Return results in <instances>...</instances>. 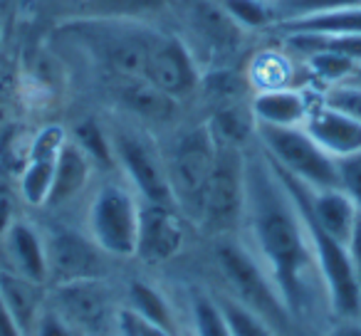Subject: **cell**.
I'll use <instances>...</instances> for the list:
<instances>
[{
  "label": "cell",
  "instance_id": "1",
  "mask_svg": "<svg viewBox=\"0 0 361 336\" xmlns=\"http://www.w3.org/2000/svg\"><path fill=\"white\" fill-rule=\"evenodd\" d=\"M255 255L272 277L290 314L302 309L310 272L317 270L307 223L265 154L247 158V206Z\"/></svg>",
  "mask_w": 361,
  "mask_h": 336
},
{
  "label": "cell",
  "instance_id": "2",
  "mask_svg": "<svg viewBox=\"0 0 361 336\" xmlns=\"http://www.w3.org/2000/svg\"><path fill=\"white\" fill-rule=\"evenodd\" d=\"M216 262L231 287L233 299L262 316L270 326L285 329L290 324V309L282 301L275 282L255 252L235 242L233 237H221L216 245Z\"/></svg>",
  "mask_w": 361,
  "mask_h": 336
},
{
  "label": "cell",
  "instance_id": "3",
  "mask_svg": "<svg viewBox=\"0 0 361 336\" xmlns=\"http://www.w3.org/2000/svg\"><path fill=\"white\" fill-rule=\"evenodd\" d=\"M255 141L262 154L272 163L297 178L312 191L339 188V171L336 158H331L314 139L305 131V126H270L257 124Z\"/></svg>",
  "mask_w": 361,
  "mask_h": 336
},
{
  "label": "cell",
  "instance_id": "4",
  "mask_svg": "<svg viewBox=\"0 0 361 336\" xmlns=\"http://www.w3.org/2000/svg\"><path fill=\"white\" fill-rule=\"evenodd\" d=\"M164 161L176 208L183 216L198 220L208 178L213 171V161H216V139H213L208 124L193 126V129L178 134Z\"/></svg>",
  "mask_w": 361,
  "mask_h": 336
},
{
  "label": "cell",
  "instance_id": "5",
  "mask_svg": "<svg viewBox=\"0 0 361 336\" xmlns=\"http://www.w3.org/2000/svg\"><path fill=\"white\" fill-rule=\"evenodd\" d=\"M247 158L243 149L216 144V161L203 196L201 223L213 235H231L245 218Z\"/></svg>",
  "mask_w": 361,
  "mask_h": 336
},
{
  "label": "cell",
  "instance_id": "6",
  "mask_svg": "<svg viewBox=\"0 0 361 336\" xmlns=\"http://www.w3.org/2000/svg\"><path fill=\"white\" fill-rule=\"evenodd\" d=\"M141 198L134 188L109 181L94 191L87 211L90 237L109 257H134L139 237Z\"/></svg>",
  "mask_w": 361,
  "mask_h": 336
},
{
  "label": "cell",
  "instance_id": "7",
  "mask_svg": "<svg viewBox=\"0 0 361 336\" xmlns=\"http://www.w3.org/2000/svg\"><path fill=\"white\" fill-rule=\"evenodd\" d=\"M109 139L116 166L126 173V181L136 196L144 203L176 208L169 173H166V161L156 151V146L144 134H139L136 129H126V126H116L114 131H109Z\"/></svg>",
  "mask_w": 361,
  "mask_h": 336
},
{
  "label": "cell",
  "instance_id": "8",
  "mask_svg": "<svg viewBox=\"0 0 361 336\" xmlns=\"http://www.w3.org/2000/svg\"><path fill=\"white\" fill-rule=\"evenodd\" d=\"M144 80L178 101L196 94L201 87V72L186 40L156 27H146Z\"/></svg>",
  "mask_w": 361,
  "mask_h": 336
},
{
  "label": "cell",
  "instance_id": "9",
  "mask_svg": "<svg viewBox=\"0 0 361 336\" xmlns=\"http://www.w3.org/2000/svg\"><path fill=\"white\" fill-rule=\"evenodd\" d=\"M47 282L52 287L77 280H104L109 255L92 240L75 230H55L45 237Z\"/></svg>",
  "mask_w": 361,
  "mask_h": 336
},
{
  "label": "cell",
  "instance_id": "10",
  "mask_svg": "<svg viewBox=\"0 0 361 336\" xmlns=\"http://www.w3.org/2000/svg\"><path fill=\"white\" fill-rule=\"evenodd\" d=\"M176 11L188 37L196 40V45H191L193 55L203 50L211 57H231L240 47L243 27L228 15L221 0H176Z\"/></svg>",
  "mask_w": 361,
  "mask_h": 336
},
{
  "label": "cell",
  "instance_id": "11",
  "mask_svg": "<svg viewBox=\"0 0 361 336\" xmlns=\"http://www.w3.org/2000/svg\"><path fill=\"white\" fill-rule=\"evenodd\" d=\"M183 237H186V232H183L178 208L141 201L139 237H136L134 257H139L146 265H164L180 252Z\"/></svg>",
  "mask_w": 361,
  "mask_h": 336
},
{
  "label": "cell",
  "instance_id": "12",
  "mask_svg": "<svg viewBox=\"0 0 361 336\" xmlns=\"http://www.w3.org/2000/svg\"><path fill=\"white\" fill-rule=\"evenodd\" d=\"M55 311L70 326L97 331L106 324L111 311V294L104 280H77L52 287Z\"/></svg>",
  "mask_w": 361,
  "mask_h": 336
},
{
  "label": "cell",
  "instance_id": "13",
  "mask_svg": "<svg viewBox=\"0 0 361 336\" xmlns=\"http://www.w3.org/2000/svg\"><path fill=\"white\" fill-rule=\"evenodd\" d=\"M65 141V129L55 124L45 126L32 139L30 154H27V166L20 176V196L30 208H45L52 188V178H55L57 156H60V149Z\"/></svg>",
  "mask_w": 361,
  "mask_h": 336
},
{
  "label": "cell",
  "instance_id": "14",
  "mask_svg": "<svg viewBox=\"0 0 361 336\" xmlns=\"http://www.w3.org/2000/svg\"><path fill=\"white\" fill-rule=\"evenodd\" d=\"M111 92H114L116 101L121 109L129 111L134 119L144 121V124L166 126L173 124L178 116V99L169 97L161 92L156 85H151L144 77H119L111 80Z\"/></svg>",
  "mask_w": 361,
  "mask_h": 336
},
{
  "label": "cell",
  "instance_id": "15",
  "mask_svg": "<svg viewBox=\"0 0 361 336\" xmlns=\"http://www.w3.org/2000/svg\"><path fill=\"white\" fill-rule=\"evenodd\" d=\"M302 126L331 158H344L361 151V121L346 116L344 111L331 109L324 101H319V106H312Z\"/></svg>",
  "mask_w": 361,
  "mask_h": 336
},
{
  "label": "cell",
  "instance_id": "16",
  "mask_svg": "<svg viewBox=\"0 0 361 336\" xmlns=\"http://www.w3.org/2000/svg\"><path fill=\"white\" fill-rule=\"evenodd\" d=\"M92 168H94V163L90 161V156L67 136V141L60 149V156H57L55 178H52V188L45 208L70 206L75 198H80L82 191H87Z\"/></svg>",
  "mask_w": 361,
  "mask_h": 336
},
{
  "label": "cell",
  "instance_id": "17",
  "mask_svg": "<svg viewBox=\"0 0 361 336\" xmlns=\"http://www.w3.org/2000/svg\"><path fill=\"white\" fill-rule=\"evenodd\" d=\"M6 252L11 257V270L37 285H47V257H45V237L25 220H16L3 235Z\"/></svg>",
  "mask_w": 361,
  "mask_h": 336
},
{
  "label": "cell",
  "instance_id": "18",
  "mask_svg": "<svg viewBox=\"0 0 361 336\" xmlns=\"http://www.w3.org/2000/svg\"><path fill=\"white\" fill-rule=\"evenodd\" d=\"M250 109L257 124L270 126H302L312 104L305 92L280 87V89H260L250 97Z\"/></svg>",
  "mask_w": 361,
  "mask_h": 336
},
{
  "label": "cell",
  "instance_id": "19",
  "mask_svg": "<svg viewBox=\"0 0 361 336\" xmlns=\"http://www.w3.org/2000/svg\"><path fill=\"white\" fill-rule=\"evenodd\" d=\"M42 285L18 275L16 270H0V297L16 316L23 334L35 331V324L42 314Z\"/></svg>",
  "mask_w": 361,
  "mask_h": 336
},
{
  "label": "cell",
  "instance_id": "20",
  "mask_svg": "<svg viewBox=\"0 0 361 336\" xmlns=\"http://www.w3.org/2000/svg\"><path fill=\"white\" fill-rule=\"evenodd\" d=\"M206 124L216 144L233 146V149L245 151L247 144L257 136V119L250 109V99L216 106Z\"/></svg>",
  "mask_w": 361,
  "mask_h": 336
},
{
  "label": "cell",
  "instance_id": "21",
  "mask_svg": "<svg viewBox=\"0 0 361 336\" xmlns=\"http://www.w3.org/2000/svg\"><path fill=\"white\" fill-rule=\"evenodd\" d=\"M280 32H319V35H359L361 32V6L336 8L317 15L297 18L280 23Z\"/></svg>",
  "mask_w": 361,
  "mask_h": 336
},
{
  "label": "cell",
  "instance_id": "22",
  "mask_svg": "<svg viewBox=\"0 0 361 336\" xmlns=\"http://www.w3.org/2000/svg\"><path fill=\"white\" fill-rule=\"evenodd\" d=\"M129 309H134L139 316L151 321L154 326L164 329L166 334L176 336V316L171 304L164 299V294L154 290L146 282H131L129 285Z\"/></svg>",
  "mask_w": 361,
  "mask_h": 336
},
{
  "label": "cell",
  "instance_id": "23",
  "mask_svg": "<svg viewBox=\"0 0 361 336\" xmlns=\"http://www.w3.org/2000/svg\"><path fill=\"white\" fill-rule=\"evenodd\" d=\"M70 139L90 156V161L94 166L106 168V171H111L116 166V156H114V149H111L109 131L102 129L97 121L87 119V121H82V124H77Z\"/></svg>",
  "mask_w": 361,
  "mask_h": 336
},
{
  "label": "cell",
  "instance_id": "24",
  "mask_svg": "<svg viewBox=\"0 0 361 336\" xmlns=\"http://www.w3.org/2000/svg\"><path fill=\"white\" fill-rule=\"evenodd\" d=\"M164 6V0H80L82 18H124V20H134V18L144 15V13L156 11Z\"/></svg>",
  "mask_w": 361,
  "mask_h": 336
},
{
  "label": "cell",
  "instance_id": "25",
  "mask_svg": "<svg viewBox=\"0 0 361 336\" xmlns=\"http://www.w3.org/2000/svg\"><path fill=\"white\" fill-rule=\"evenodd\" d=\"M216 301L221 306L223 316H226L231 336H272V326L238 299L223 294Z\"/></svg>",
  "mask_w": 361,
  "mask_h": 336
},
{
  "label": "cell",
  "instance_id": "26",
  "mask_svg": "<svg viewBox=\"0 0 361 336\" xmlns=\"http://www.w3.org/2000/svg\"><path fill=\"white\" fill-rule=\"evenodd\" d=\"M305 67L317 77L319 82H324L326 87L341 85L351 77V72L356 70V62H351L349 57L339 55L331 50H317L312 55L305 57Z\"/></svg>",
  "mask_w": 361,
  "mask_h": 336
},
{
  "label": "cell",
  "instance_id": "27",
  "mask_svg": "<svg viewBox=\"0 0 361 336\" xmlns=\"http://www.w3.org/2000/svg\"><path fill=\"white\" fill-rule=\"evenodd\" d=\"M267 6H270L272 18H275V25H280V23L336 11V8L361 6V0H267Z\"/></svg>",
  "mask_w": 361,
  "mask_h": 336
},
{
  "label": "cell",
  "instance_id": "28",
  "mask_svg": "<svg viewBox=\"0 0 361 336\" xmlns=\"http://www.w3.org/2000/svg\"><path fill=\"white\" fill-rule=\"evenodd\" d=\"M290 77V65H287L285 55H277V52H262L257 55V60L250 67V85L260 87V89H280L287 87ZM257 89V92H260Z\"/></svg>",
  "mask_w": 361,
  "mask_h": 336
},
{
  "label": "cell",
  "instance_id": "29",
  "mask_svg": "<svg viewBox=\"0 0 361 336\" xmlns=\"http://www.w3.org/2000/svg\"><path fill=\"white\" fill-rule=\"evenodd\" d=\"M221 6L243 30H265L275 25L267 0H221Z\"/></svg>",
  "mask_w": 361,
  "mask_h": 336
},
{
  "label": "cell",
  "instance_id": "30",
  "mask_svg": "<svg viewBox=\"0 0 361 336\" xmlns=\"http://www.w3.org/2000/svg\"><path fill=\"white\" fill-rule=\"evenodd\" d=\"M193 329H196V336H231L221 306L216 299H208V297L193 299Z\"/></svg>",
  "mask_w": 361,
  "mask_h": 336
},
{
  "label": "cell",
  "instance_id": "31",
  "mask_svg": "<svg viewBox=\"0 0 361 336\" xmlns=\"http://www.w3.org/2000/svg\"><path fill=\"white\" fill-rule=\"evenodd\" d=\"M326 106L336 111H344L346 116L361 121V85H351V82H341V85H334L324 92L322 97Z\"/></svg>",
  "mask_w": 361,
  "mask_h": 336
},
{
  "label": "cell",
  "instance_id": "32",
  "mask_svg": "<svg viewBox=\"0 0 361 336\" xmlns=\"http://www.w3.org/2000/svg\"><path fill=\"white\" fill-rule=\"evenodd\" d=\"M336 171H339V188L361 211V151L336 158Z\"/></svg>",
  "mask_w": 361,
  "mask_h": 336
},
{
  "label": "cell",
  "instance_id": "33",
  "mask_svg": "<svg viewBox=\"0 0 361 336\" xmlns=\"http://www.w3.org/2000/svg\"><path fill=\"white\" fill-rule=\"evenodd\" d=\"M35 336H75L65 319L55 309H42L35 324Z\"/></svg>",
  "mask_w": 361,
  "mask_h": 336
},
{
  "label": "cell",
  "instance_id": "34",
  "mask_svg": "<svg viewBox=\"0 0 361 336\" xmlns=\"http://www.w3.org/2000/svg\"><path fill=\"white\" fill-rule=\"evenodd\" d=\"M346 250H349V257H351V265H354V272H356V280H359V287H361V211L354 220V228H351V235L346 240Z\"/></svg>",
  "mask_w": 361,
  "mask_h": 336
},
{
  "label": "cell",
  "instance_id": "35",
  "mask_svg": "<svg viewBox=\"0 0 361 336\" xmlns=\"http://www.w3.org/2000/svg\"><path fill=\"white\" fill-rule=\"evenodd\" d=\"M13 223H16V218H13V196L8 188H0V237L6 235Z\"/></svg>",
  "mask_w": 361,
  "mask_h": 336
},
{
  "label": "cell",
  "instance_id": "36",
  "mask_svg": "<svg viewBox=\"0 0 361 336\" xmlns=\"http://www.w3.org/2000/svg\"><path fill=\"white\" fill-rule=\"evenodd\" d=\"M0 336H25L20 326H18L16 316H13L11 309L6 306L3 297H0Z\"/></svg>",
  "mask_w": 361,
  "mask_h": 336
},
{
  "label": "cell",
  "instance_id": "37",
  "mask_svg": "<svg viewBox=\"0 0 361 336\" xmlns=\"http://www.w3.org/2000/svg\"><path fill=\"white\" fill-rule=\"evenodd\" d=\"M329 336H361V324H354V321H346V324L336 326Z\"/></svg>",
  "mask_w": 361,
  "mask_h": 336
},
{
  "label": "cell",
  "instance_id": "38",
  "mask_svg": "<svg viewBox=\"0 0 361 336\" xmlns=\"http://www.w3.org/2000/svg\"><path fill=\"white\" fill-rule=\"evenodd\" d=\"M346 82H351V85H361V65H356V70L351 72V77Z\"/></svg>",
  "mask_w": 361,
  "mask_h": 336
}]
</instances>
